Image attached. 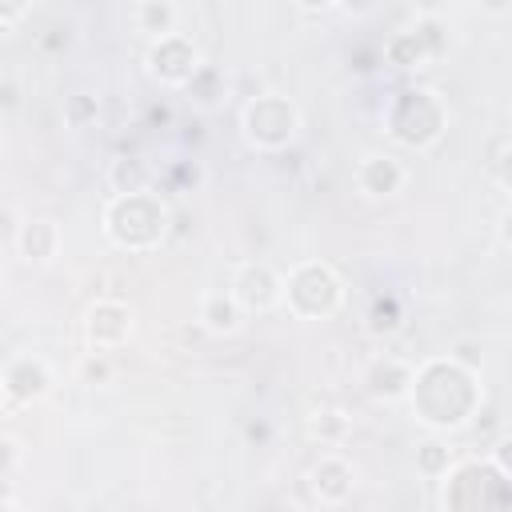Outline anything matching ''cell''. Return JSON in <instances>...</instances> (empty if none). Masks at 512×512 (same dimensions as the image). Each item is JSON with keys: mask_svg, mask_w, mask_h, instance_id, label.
Listing matches in <instances>:
<instances>
[{"mask_svg": "<svg viewBox=\"0 0 512 512\" xmlns=\"http://www.w3.org/2000/svg\"><path fill=\"white\" fill-rule=\"evenodd\" d=\"M480 376L452 364L448 356H428L412 364V388L408 400L416 420L428 432H460L480 412Z\"/></svg>", "mask_w": 512, "mask_h": 512, "instance_id": "6da1fadb", "label": "cell"}, {"mask_svg": "<svg viewBox=\"0 0 512 512\" xmlns=\"http://www.w3.org/2000/svg\"><path fill=\"white\" fill-rule=\"evenodd\" d=\"M172 212L160 200V192H132V196H108L100 208V232L120 252H156L168 236Z\"/></svg>", "mask_w": 512, "mask_h": 512, "instance_id": "7a4b0ae2", "label": "cell"}, {"mask_svg": "<svg viewBox=\"0 0 512 512\" xmlns=\"http://www.w3.org/2000/svg\"><path fill=\"white\" fill-rule=\"evenodd\" d=\"M344 300H348L344 276L328 260H300L284 272L280 308H288L296 320H328L344 308Z\"/></svg>", "mask_w": 512, "mask_h": 512, "instance_id": "3957f363", "label": "cell"}, {"mask_svg": "<svg viewBox=\"0 0 512 512\" xmlns=\"http://www.w3.org/2000/svg\"><path fill=\"white\" fill-rule=\"evenodd\" d=\"M488 496H508V468H496L488 456L460 460L440 476L444 512H508V504H488Z\"/></svg>", "mask_w": 512, "mask_h": 512, "instance_id": "277c9868", "label": "cell"}, {"mask_svg": "<svg viewBox=\"0 0 512 512\" xmlns=\"http://www.w3.org/2000/svg\"><path fill=\"white\" fill-rule=\"evenodd\" d=\"M388 136L404 148H416V152H428L440 136H444V124H448V108L444 100L432 92V88H400L388 104Z\"/></svg>", "mask_w": 512, "mask_h": 512, "instance_id": "5b68a950", "label": "cell"}, {"mask_svg": "<svg viewBox=\"0 0 512 512\" xmlns=\"http://www.w3.org/2000/svg\"><path fill=\"white\" fill-rule=\"evenodd\" d=\"M304 128L296 100L284 92H260L240 108V136L252 152H284Z\"/></svg>", "mask_w": 512, "mask_h": 512, "instance_id": "8992f818", "label": "cell"}, {"mask_svg": "<svg viewBox=\"0 0 512 512\" xmlns=\"http://www.w3.org/2000/svg\"><path fill=\"white\" fill-rule=\"evenodd\" d=\"M84 344L88 352H120L132 336H136V312L128 300H116V296H100L84 308Z\"/></svg>", "mask_w": 512, "mask_h": 512, "instance_id": "52a82bcc", "label": "cell"}, {"mask_svg": "<svg viewBox=\"0 0 512 512\" xmlns=\"http://www.w3.org/2000/svg\"><path fill=\"white\" fill-rule=\"evenodd\" d=\"M144 64H148V76L160 88H180L184 92V84L204 68V52L196 48V40L188 32H172V36L148 44Z\"/></svg>", "mask_w": 512, "mask_h": 512, "instance_id": "ba28073f", "label": "cell"}, {"mask_svg": "<svg viewBox=\"0 0 512 512\" xmlns=\"http://www.w3.org/2000/svg\"><path fill=\"white\" fill-rule=\"evenodd\" d=\"M228 292H232V300L240 304L244 316L276 312L280 296H284V272H276L268 260H244V264H236V272L228 280Z\"/></svg>", "mask_w": 512, "mask_h": 512, "instance_id": "9c48e42d", "label": "cell"}, {"mask_svg": "<svg viewBox=\"0 0 512 512\" xmlns=\"http://www.w3.org/2000/svg\"><path fill=\"white\" fill-rule=\"evenodd\" d=\"M0 380H4V404L8 408L40 404L52 392V368L40 356H16V360H8L0 368Z\"/></svg>", "mask_w": 512, "mask_h": 512, "instance_id": "30bf717a", "label": "cell"}, {"mask_svg": "<svg viewBox=\"0 0 512 512\" xmlns=\"http://www.w3.org/2000/svg\"><path fill=\"white\" fill-rule=\"evenodd\" d=\"M440 28L436 24H416V28H400L384 40V60L400 72H416V68H428L440 52H444V40L436 36Z\"/></svg>", "mask_w": 512, "mask_h": 512, "instance_id": "8fae6325", "label": "cell"}, {"mask_svg": "<svg viewBox=\"0 0 512 512\" xmlns=\"http://www.w3.org/2000/svg\"><path fill=\"white\" fill-rule=\"evenodd\" d=\"M308 488H312V496L324 508L348 504L352 492H356V468H352V460L344 452H336V448L320 452V460L308 468Z\"/></svg>", "mask_w": 512, "mask_h": 512, "instance_id": "7c38bea8", "label": "cell"}, {"mask_svg": "<svg viewBox=\"0 0 512 512\" xmlns=\"http://www.w3.org/2000/svg\"><path fill=\"white\" fill-rule=\"evenodd\" d=\"M360 384L380 404H404L408 400V388H412V360H404L396 352H380V356H372L364 364Z\"/></svg>", "mask_w": 512, "mask_h": 512, "instance_id": "4fadbf2b", "label": "cell"}, {"mask_svg": "<svg viewBox=\"0 0 512 512\" xmlns=\"http://www.w3.org/2000/svg\"><path fill=\"white\" fill-rule=\"evenodd\" d=\"M356 188L368 200H396L408 188V164L392 152H368L356 164Z\"/></svg>", "mask_w": 512, "mask_h": 512, "instance_id": "5bb4252c", "label": "cell"}, {"mask_svg": "<svg viewBox=\"0 0 512 512\" xmlns=\"http://www.w3.org/2000/svg\"><path fill=\"white\" fill-rule=\"evenodd\" d=\"M60 244H64V236H60V224L52 216L20 220L16 240H12V248L20 252L24 264H52L60 256Z\"/></svg>", "mask_w": 512, "mask_h": 512, "instance_id": "9a60e30c", "label": "cell"}, {"mask_svg": "<svg viewBox=\"0 0 512 512\" xmlns=\"http://www.w3.org/2000/svg\"><path fill=\"white\" fill-rule=\"evenodd\" d=\"M200 328L208 332V336H240L244 332V324H248V316L240 312V304L232 300V292L228 288H216V292H204V300H200Z\"/></svg>", "mask_w": 512, "mask_h": 512, "instance_id": "2e32d148", "label": "cell"}, {"mask_svg": "<svg viewBox=\"0 0 512 512\" xmlns=\"http://www.w3.org/2000/svg\"><path fill=\"white\" fill-rule=\"evenodd\" d=\"M180 4H172V0H136L132 8H128V20H132V28L136 32H144L148 40H164V36H172V32H180Z\"/></svg>", "mask_w": 512, "mask_h": 512, "instance_id": "e0dca14e", "label": "cell"}, {"mask_svg": "<svg viewBox=\"0 0 512 512\" xmlns=\"http://www.w3.org/2000/svg\"><path fill=\"white\" fill-rule=\"evenodd\" d=\"M104 184L112 196H132V192H152L156 172L140 160V156H116L104 172Z\"/></svg>", "mask_w": 512, "mask_h": 512, "instance_id": "ac0fdd59", "label": "cell"}, {"mask_svg": "<svg viewBox=\"0 0 512 512\" xmlns=\"http://www.w3.org/2000/svg\"><path fill=\"white\" fill-rule=\"evenodd\" d=\"M184 96H188L196 108H212V104H220V96H224V76H220V68L204 60V68L184 84Z\"/></svg>", "mask_w": 512, "mask_h": 512, "instance_id": "d6986e66", "label": "cell"}, {"mask_svg": "<svg viewBox=\"0 0 512 512\" xmlns=\"http://www.w3.org/2000/svg\"><path fill=\"white\" fill-rule=\"evenodd\" d=\"M452 464H456V460H452V448H448V440H440V436H428V440L416 448V472H420L424 480H440Z\"/></svg>", "mask_w": 512, "mask_h": 512, "instance_id": "ffe728a7", "label": "cell"}, {"mask_svg": "<svg viewBox=\"0 0 512 512\" xmlns=\"http://www.w3.org/2000/svg\"><path fill=\"white\" fill-rule=\"evenodd\" d=\"M76 380L88 384V388H108L116 380V364H112V352H84L76 360Z\"/></svg>", "mask_w": 512, "mask_h": 512, "instance_id": "44dd1931", "label": "cell"}, {"mask_svg": "<svg viewBox=\"0 0 512 512\" xmlns=\"http://www.w3.org/2000/svg\"><path fill=\"white\" fill-rule=\"evenodd\" d=\"M400 324H404L400 300H396V296H376V300H372V312H368V328H372L376 336H392Z\"/></svg>", "mask_w": 512, "mask_h": 512, "instance_id": "7402d4cb", "label": "cell"}, {"mask_svg": "<svg viewBox=\"0 0 512 512\" xmlns=\"http://www.w3.org/2000/svg\"><path fill=\"white\" fill-rule=\"evenodd\" d=\"M508 152H512V136L504 132V128H496L488 140H484V168L504 184V176H508Z\"/></svg>", "mask_w": 512, "mask_h": 512, "instance_id": "603a6c76", "label": "cell"}, {"mask_svg": "<svg viewBox=\"0 0 512 512\" xmlns=\"http://www.w3.org/2000/svg\"><path fill=\"white\" fill-rule=\"evenodd\" d=\"M96 112H100V100H96V96H88V92H76V96H68V100H64V120H68L72 128L92 124V120H96Z\"/></svg>", "mask_w": 512, "mask_h": 512, "instance_id": "cb8c5ba5", "label": "cell"}, {"mask_svg": "<svg viewBox=\"0 0 512 512\" xmlns=\"http://www.w3.org/2000/svg\"><path fill=\"white\" fill-rule=\"evenodd\" d=\"M448 360L480 376V368H484V348H480V340H472V336H460V340L452 344V352H448Z\"/></svg>", "mask_w": 512, "mask_h": 512, "instance_id": "d4e9b609", "label": "cell"}, {"mask_svg": "<svg viewBox=\"0 0 512 512\" xmlns=\"http://www.w3.org/2000/svg\"><path fill=\"white\" fill-rule=\"evenodd\" d=\"M20 460H24L20 440H16V436H0V484L20 468Z\"/></svg>", "mask_w": 512, "mask_h": 512, "instance_id": "484cf974", "label": "cell"}, {"mask_svg": "<svg viewBox=\"0 0 512 512\" xmlns=\"http://www.w3.org/2000/svg\"><path fill=\"white\" fill-rule=\"evenodd\" d=\"M28 12H32V4H0V32L4 28H16Z\"/></svg>", "mask_w": 512, "mask_h": 512, "instance_id": "4316f807", "label": "cell"}, {"mask_svg": "<svg viewBox=\"0 0 512 512\" xmlns=\"http://www.w3.org/2000/svg\"><path fill=\"white\" fill-rule=\"evenodd\" d=\"M0 512H20V504L12 496H0Z\"/></svg>", "mask_w": 512, "mask_h": 512, "instance_id": "83f0119b", "label": "cell"}, {"mask_svg": "<svg viewBox=\"0 0 512 512\" xmlns=\"http://www.w3.org/2000/svg\"><path fill=\"white\" fill-rule=\"evenodd\" d=\"M4 408H8V404H4V380H0V412H4Z\"/></svg>", "mask_w": 512, "mask_h": 512, "instance_id": "f1b7e54d", "label": "cell"}]
</instances>
